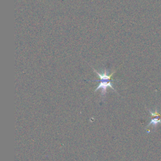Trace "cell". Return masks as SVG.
Returning a JSON list of instances; mask_svg holds the SVG:
<instances>
[{
	"label": "cell",
	"mask_w": 161,
	"mask_h": 161,
	"mask_svg": "<svg viewBox=\"0 0 161 161\" xmlns=\"http://www.w3.org/2000/svg\"><path fill=\"white\" fill-rule=\"evenodd\" d=\"M92 69L95 73L98 75L99 79V80H90L91 82H99V85L97 86V88L95 89L94 92H97L98 90L101 91V96L103 98H104L107 94V91L108 88L111 89L114 92H117L116 90L114 88L113 84V76L116 72L115 70L112 72L111 73H109V70L108 69H104L103 70L102 72H97L94 67H92Z\"/></svg>",
	"instance_id": "obj_1"
}]
</instances>
